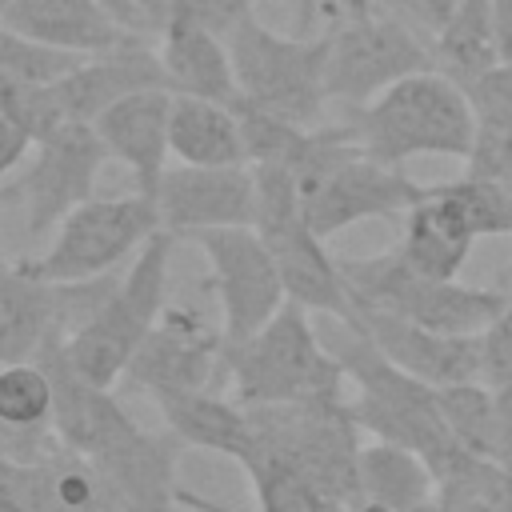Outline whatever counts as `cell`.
Returning <instances> with one entry per match:
<instances>
[{"instance_id":"obj_11","label":"cell","mask_w":512,"mask_h":512,"mask_svg":"<svg viewBox=\"0 0 512 512\" xmlns=\"http://www.w3.org/2000/svg\"><path fill=\"white\" fill-rule=\"evenodd\" d=\"M192 240L200 244L204 260H208L212 292L220 300L224 344H240V340L256 336L288 304L276 256L268 252V244L260 240V232L252 224L212 228Z\"/></svg>"},{"instance_id":"obj_30","label":"cell","mask_w":512,"mask_h":512,"mask_svg":"<svg viewBox=\"0 0 512 512\" xmlns=\"http://www.w3.org/2000/svg\"><path fill=\"white\" fill-rule=\"evenodd\" d=\"M484 384L488 388H508L512 384V304L484 332Z\"/></svg>"},{"instance_id":"obj_15","label":"cell","mask_w":512,"mask_h":512,"mask_svg":"<svg viewBox=\"0 0 512 512\" xmlns=\"http://www.w3.org/2000/svg\"><path fill=\"white\" fill-rule=\"evenodd\" d=\"M344 324H352L400 372H408L432 388L484 380V336L432 332L424 324H412L404 316H392V312H380V308H368L356 300H352V320H344Z\"/></svg>"},{"instance_id":"obj_7","label":"cell","mask_w":512,"mask_h":512,"mask_svg":"<svg viewBox=\"0 0 512 512\" xmlns=\"http://www.w3.org/2000/svg\"><path fill=\"white\" fill-rule=\"evenodd\" d=\"M340 268H344V280L356 304L404 316L412 324H424L448 336H484L512 304L508 296L488 292V288L420 276L400 260V252L372 256V260H344Z\"/></svg>"},{"instance_id":"obj_19","label":"cell","mask_w":512,"mask_h":512,"mask_svg":"<svg viewBox=\"0 0 512 512\" xmlns=\"http://www.w3.org/2000/svg\"><path fill=\"white\" fill-rule=\"evenodd\" d=\"M52 336H68L64 288L36 276L28 260L0 264V364L36 360Z\"/></svg>"},{"instance_id":"obj_17","label":"cell","mask_w":512,"mask_h":512,"mask_svg":"<svg viewBox=\"0 0 512 512\" xmlns=\"http://www.w3.org/2000/svg\"><path fill=\"white\" fill-rule=\"evenodd\" d=\"M172 100H176L172 88H140L92 120L108 160H120L136 176V192L152 200L172 156V144H168Z\"/></svg>"},{"instance_id":"obj_22","label":"cell","mask_w":512,"mask_h":512,"mask_svg":"<svg viewBox=\"0 0 512 512\" xmlns=\"http://www.w3.org/2000/svg\"><path fill=\"white\" fill-rule=\"evenodd\" d=\"M156 52L164 60L168 84L180 96H204V100H220V104H236V72H232V56H228V40L204 24H196L192 16L172 12L164 36L156 40Z\"/></svg>"},{"instance_id":"obj_29","label":"cell","mask_w":512,"mask_h":512,"mask_svg":"<svg viewBox=\"0 0 512 512\" xmlns=\"http://www.w3.org/2000/svg\"><path fill=\"white\" fill-rule=\"evenodd\" d=\"M52 380L36 360L0 364V424L4 428H52Z\"/></svg>"},{"instance_id":"obj_2","label":"cell","mask_w":512,"mask_h":512,"mask_svg":"<svg viewBox=\"0 0 512 512\" xmlns=\"http://www.w3.org/2000/svg\"><path fill=\"white\" fill-rule=\"evenodd\" d=\"M352 132L372 160L392 168H404L420 156L468 164L476 144V112L452 76L424 68L380 92L372 104L352 108Z\"/></svg>"},{"instance_id":"obj_14","label":"cell","mask_w":512,"mask_h":512,"mask_svg":"<svg viewBox=\"0 0 512 512\" xmlns=\"http://www.w3.org/2000/svg\"><path fill=\"white\" fill-rule=\"evenodd\" d=\"M160 228L180 236H200L212 228L252 224L256 216V176L252 164H168L156 188Z\"/></svg>"},{"instance_id":"obj_26","label":"cell","mask_w":512,"mask_h":512,"mask_svg":"<svg viewBox=\"0 0 512 512\" xmlns=\"http://www.w3.org/2000/svg\"><path fill=\"white\" fill-rule=\"evenodd\" d=\"M432 56L436 68L452 76L460 88L492 72L500 64L496 32H492V0H460V8L432 36Z\"/></svg>"},{"instance_id":"obj_20","label":"cell","mask_w":512,"mask_h":512,"mask_svg":"<svg viewBox=\"0 0 512 512\" xmlns=\"http://www.w3.org/2000/svg\"><path fill=\"white\" fill-rule=\"evenodd\" d=\"M476 228L468 224L464 208L448 192V184L424 188V196L404 212V236H400V260L432 280H456L472 256Z\"/></svg>"},{"instance_id":"obj_6","label":"cell","mask_w":512,"mask_h":512,"mask_svg":"<svg viewBox=\"0 0 512 512\" xmlns=\"http://www.w3.org/2000/svg\"><path fill=\"white\" fill-rule=\"evenodd\" d=\"M224 40L240 100L300 128H312L328 100V32L280 36L260 24L256 12H248L228 28Z\"/></svg>"},{"instance_id":"obj_3","label":"cell","mask_w":512,"mask_h":512,"mask_svg":"<svg viewBox=\"0 0 512 512\" xmlns=\"http://www.w3.org/2000/svg\"><path fill=\"white\" fill-rule=\"evenodd\" d=\"M224 372L240 408L340 400L348 380L344 364L324 348L316 316L292 300L256 336L224 344Z\"/></svg>"},{"instance_id":"obj_4","label":"cell","mask_w":512,"mask_h":512,"mask_svg":"<svg viewBox=\"0 0 512 512\" xmlns=\"http://www.w3.org/2000/svg\"><path fill=\"white\" fill-rule=\"evenodd\" d=\"M172 232H156L120 272L116 288L104 296V304L64 336V352L80 376H88L100 388H112L124 380L128 360L144 344V336L156 328V320L168 308V260H172Z\"/></svg>"},{"instance_id":"obj_8","label":"cell","mask_w":512,"mask_h":512,"mask_svg":"<svg viewBox=\"0 0 512 512\" xmlns=\"http://www.w3.org/2000/svg\"><path fill=\"white\" fill-rule=\"evenodd\" d=\"M140 88H172V84H168L160 52L152 44H124L116 52L84 56L56 84L20 92V96L4 100L0 108L32 140H40L60 124H92L104 108H112L116 100H124Z\"/></svg>"},{"instance_id":"obj_13","label":"cell","mask_w":512,"mask_h":512,"mask_svg":"<svg viewBox=\"0 0 512 512\" xmlns=\"http://www.w3.org/2000/svg\"><path fill=\"white\" fill-rule=\"evenodd\" d=\"M224 368V328L208 324L200 312L168 304L156 328L144 336L136 356L124 368V380L140 392L172 396V392H200Z\"/></svg>"},{"instance_id":"obj_9","label":"cell","mask_w":512,"mask_h":512,"mask_svg":"<svg viewBox=\"0 0 512 512\" xmlns=\"http://www.w3.org/2000/svg\"><path fill=\"white\" fill-rule=\"evenodd\" d=\"M160 232V208L152 196H92L64 216L52 232L44 256L28 268L52 284H80L120 272L152 236Z\"/></svg>"},{"instance_id":"obj_12","label":"cell","mask_w":512,"mask_h":512,"mask_svg":"<svg viewBox=\"0 0 512 512\" xmlns=\"http://www.w3.org/2000/svg\"><path fill=\"white\" fill-rule=\"evenodd\" d=\"M108 160L92 124H60L32 144L28 172L20 176L24 240L52 236L72 208L92 200L100 164Z\"/></svg>"},{"instance_id":"obj_34","label":"cell","mask_w":512,"mask_h":512,"mask_svg":"<svg viewBox=\"0 0 512 512\" xmlns=\"http://www.w3.org/2000/svg\"><path fill=\"white\" fill-rule=\"evenodd\" d=\"M0 264H4V256H0Z\"/></svg>"},{"instance_id":"obj_18","label":"cell","mask_w":512,"mask_h":512,"mask_svg":"<svg viewBox=\"0 0 512 512\" xmlns=\"http://www.w3.org/2000/svg\"><path fill=\"white\" fill-rule=\"evenodd\" d=\"M176 432H144L136 428L116 448L92 456V468L108 484L120 512H176V460H180Z\"/></svg>"},{"instance_id":"obj_28","label":"cell","mask_w":512,"mask_h":512,"mask_svg":"<svg viewBox=\"0 0 512 512\" xmlns=\"http://www.w3.org/2000/svg\"><path fill=\"white\" fill-rule=\"evenodd\" d=\"M84 56L76 52H60L48 48L40 40H28L20 32H12L8 24H0V104L32 92V88H48L60 76H68Z\"/></svg>"},{"instance_id":"obj_1","label":"cell","mask_w":512,"mask_h":512,"mask_svg":"<svg viewBox=\"0 0 512 512\" xmlns=\"http://www.w3.org/2000/svg\"><path fill=\"white\" fill-rule=\"evenodd\" d=\"M288 168L300 188L304 220L320 240L364 220L404 216L424 196V188L408 180L404 168L372 160L360 148L352 124L308 128Z\"/></svg>"},{"instance_id":"obj_32","label":"cell","mask_w":512,"mask_h":512,"mask_svg":"<svg viewBox=\"0 0 512 512\" xmlns=\"http://www.w3.org/2000/svg\"><path fill=\"white\" fill-rule=\"evenodd\" d=\"M400 4V20H408L412 28H424V32H440V24L460 8V0H396Z\"/></svg>"},{"instance_id":"obj_33","label":"cell","mask_w":512,"mask_h":512,"mask_svg":"<svg viewBox=\"0 0 512 512\" xmlns=\"http://www.w3.org/2000/svg\"><path fill=\"white\" fill-rule=\"evenodd\" d=\"M492 32H496L500 64L512 68V0H492Z\"/></svg>"},{"instance_id":"obj_21","label":"cell","mask_w":512,"mask_h":512,"mask_svg":"<svg viewBox=\"0 0 512 512\" xmlns=\"http://www.w3.org/2000/svg\"><path fill=\"white\" fill-rule=\"evenodd\" d=\"M0 24L76 56H100L136 44L112 24L100 0H0Z\"/></svg>"},{"instance_id":"obj_31","label":"cell","mask_w":512,"mask_h":512,"mask_svg":"<svg viewBox=\"0 0 512 512\" xmlns=\"http://www.w3.org/2000/svg\"><path fill=\"white\" fill-rule=\"evenodd\" d=\"M32 144H36V140L0 108V176L16 172V168L32 156Z\"/></svg>"},{"instance_id":"obj_24","label":"cell","mask_w":512,"mask_h":512,"mask_svg":"<svg viewBox=\"0 0 512 512\" xmlns=\"http://www.w3.org/2000/svg\"><path fill=\"white\" fill-rule=\"evenodd\" d=\"M436 488H440V476L432 472V464L420 452H412L404 444H392V440L360 444V452H356V492L364 500L408 512V508L432 504Z\"/></svg>"},{"instance_id":"obj_5","label":"cell","mask_w":512,"mask_h":512,"mask_svg":"<svg viewBox=\"0 0 512 512\" xmlns=\"http://www.w3.org/2000/svg\"><path fill=\"white\" fill-rule=\"evenodd\" d=\"M252 176H256L252 228L276 256L288 300L308 308L312 316L352 320V288L344 280L340 260H332L324 240L308 228L292 168L280 160H264V164H252Z\"/></svg>"},{"instance_id":"obj_25","label":"cell","mask_w":512,"mask_h":512,"mask_svg":"<svg viewBox=\"0 0 512 512\" xmlns=\"http://www.w3.org/2000/svg\"><path fill=\"white\" fill-rule=\"evenodd\" d=\"M156 408L168 420V432H176L184 444L220 452L240 460L248 440H252V416L240 404H228L224 396L200 388V392H172L156 396Z\"/></svg>"},{"instance_id":"obj_16","label":"cell","mask_w":512,"mask_h":512,"mask_svg":"<svg viewBox=\"0 0 512 512\" xmlns=\"http://www.w3.org/2000/svg\"><path fill=\"white\" fill-rule=\"evenodd\" d=\"M36 364L52 380V396H56V404H52V428H56V436H60L64 448H72L84 460H92V456L116 448L120 440H128L140 428L116 404L112 388H100V384H92L88 376H80L72 368V360L64 352V336H52L40 348Z\"/></svg>"},{"instance_id":"obj_23","label":"cell","mask_w":512,"mask_h":512,"mask_svg":"<svg viewBox=\"0 0 512 512\" xmlns=\"http://www.w3.org/2000/svg\"><path fill=\"white\" fill-rule=\"evenodd\" d=\"M168 144H172V156L180 164H248L236 108L220 104V100L176 92Z\"/></svg>"},{"instance_id":"obj_27","label":"cell","mask_w":512,"mask_h":512,"mask_svg":"<svg viewBox=\"0 0 512 512\" xmlns=\"http://www.w3.org/2000/svg\"><path fill=\"white\" fill-rule=\"evenodd\" d=\"M440 408L448 420V432L456 448L472 460H504V432H500V404L496 392L476 380V384H452L436 388Z\"/></svg>"},{"instance_id":"obj_10","label":"cell","mask_w":512,"mask_h":512,"mask_svg":"<svg viewBox=\"0 0 512 512\" xmlns=\"http://www.w3.org/2000/svg\"><path fill=\"white\" fill-rule=\"evenodd\" d=\"M424 68H436L432 44H424L400 16L368 12L328 32V100L348 108L372 104L380 92Z\"/></svg>"}]
</instances>
